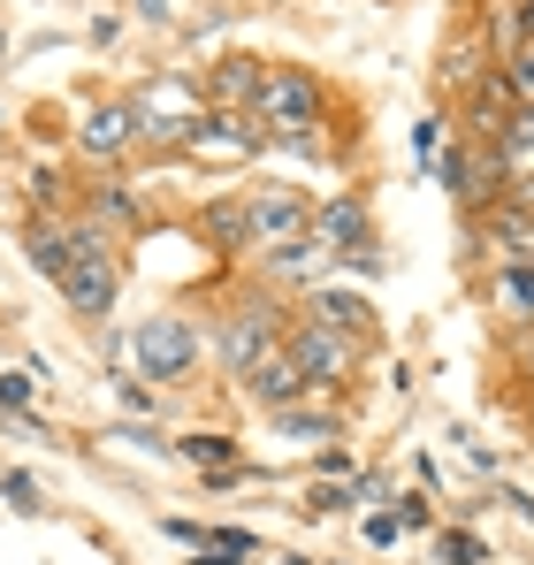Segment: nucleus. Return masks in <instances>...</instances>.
<instances>
[{"instance_id": "1", "label": "nucleus", "mask_w": 534, "mask_h": 565, "mask_svg": "<svg viewBox=\"0 0 534 565\" xmlns=\"http://www.w3.org/2000/svg\"><path fill=\"white\" fill-rule=\"evenodd\" d=\"M282 337H290V313H282L267 290H245L237 306L214 313V360H222V375H229V382H245L260 360H275Z\"/></svg>"}, {"instance_id": "2", "label": "nucleus", "mask_w": 534, "mask_h": 565, "mask_svg": "<svg viewBox=\"0 0 534 565\" xmlns=\"http://www.w3.org/2000/svg\"><path fill=\"white\" fill-rule=\"evenodd\" d=\"M122 99H130L146 146H199V122H206V107H214L199 77H146V85H130Z\"/></svg>"}, {"instance_id": "3", "label": "nucleus", "mask_w": 534, "mask_h": 565, "mask_svg": "<svg viewBox=\"0 0 534 565\" xmlns=\"http://www.w3.org/2000/svg\"><path fill=\"white\" fill-rule=\"evenodd\" d=\"M130 360H138L146 382H183V375H199V360H206V329L191 313H146L138 337H130Z\"/></svg>"}, {"instance_id": "4", "label": "nucleus", "mask_w": 534, "mask_h": 565, "mask_svg": "<svg viewBox=\"0 0 534 565\" xmlns=\"http://www.w3.org/2000/svg\"><path fill=\"white\" fill-rule=\"evenodd\" d=\"M282 352L298 360V375L313 382V390H344V382L359 375V360H366V337L329 329L321 313H298V321H290V337H282Z\"/></svg>"}, {"instance_id": "5", "label": "nucleus", "mask_w": 534, "mask_h": 565, "mask_svg": "<svg viewBox=\"0 0 534 565\" xmlns=\"http://www.w3.org/2000/svg\"><path fill=\"white\" fill-rule=\"evenodd\" d=\"M321 107H329V85H321L313 70H298V62H275V70L260 77V99H253V115H260L267 130L321 122Z\"/></svg>"}, {"instance_id": "6", "label": "nucleus", "mask_w": 534, "mask_h": 565, "mask_svg": "<svg viewBox=\"0 0 534 565\" xmlns=\"http://www.w3.org/2000/svg\"><path fill=\"white\" fill-rule=\"evenodd\" d=\"M245 230H253V253H275V245H290V237L313 230V199H306L298 184L245 191Z\"/></svg>"}, {"instance_id": "7", "label": "nucleus", "mask_w": 534, "mask_h": 565, "mask_svg": "<svg viewBox=\"0 0 534 565\" xmlns=\"http://www.w3.org/2000/svg\"><path fill=\"white\" fill-rule=\"evenodd\" d=\"M130 146H146L130 99H99V107L85 115V130H77V153H85L92 169H115V161H130Z\"/></svg>"}, {"instance_id": "8", "label": "nucleus", "mask_w": 534, "mask_h": 565, "mask_svg": "<svg viewBox=\"0 0 534 565\" xmlns=\"http://www.w3.org/2000/svg\"><path fill=\"white\" fill-rule=\"evenodd\" d=\"M329 268H337V245L313 237V230L290 237V245H275V253H260V282H306V290H313Z\"/></svg>"}, {"instance_id": "9", "label": "nucleus", "mask_w": 534, "mask_h": 565, "mask_svg": "<svg viewBox=\"0 0 534 565\" xmlns=\"http://www.w3.org/2000/svg\"><path fill=\"white\" fill-rule=\"evenodd\" d=\"M237 390H245V397H253V405H260L267 420H275V413H290V405H306V397H313V382L298 375V360H290V352H275V360H260V367H253V375L237 382Z\"/></svg>"}, {"instance_id": "10", "label": "nucleus", "mask_w": 534, "mask_h": 565, "mask_svg": "<svg viewBox=\"0 0 534 565\" xmlns=\"http://www.w3.org/2000/svg\"><path fill=\"white\" fill-rule=\"evenodd\" d=\"M23 253H31V268L62 290V276L77 268V237H70V214H31L23 222Z\"/></svg>"}, {"instance_id": "11", "label": "nucleus", "mask_w": 534, "mask_h": 565, "mask_svg": "<svg viewBox=\"0 0 534 565\" xmlns=\"http://www.w3.org/2000/svg\"><path fill=\"white\" fill-rule=\"evenodd\" d=\"M313 237H329L337 253H352L374 237V206H366V191H337V199H321L313 206Z\"/></svg>"}, {"instance_id": "12", "label": "nucleus", "mask_w": 534, "mask_h": 565, "mask_svg": "<svg viewBox=\"0 0 534 565\" xmlns=\"http://www.w3.org/2000/svg\"><path fill=\"white\" fill-rule=\"evenodd\" d=\"M199 146H222V153H267V146H275V130H267L253 107H206Z\"/></svg>"}, {"instance_id": "13", "label": "nucleus", "mask_w": 534, "mask_h": 565, "mask_svg": "<svg viewBox=\"0 0 534 565\" xmlns=\"http://www.w3.org/2000/svg\"><path fill=\"white\" fill-rule=\"evenodd\" d=\"M260 77H267V62L229 54V62H214L199 85H206V99H214V107H253V99H260Z\"/></svg>"}, {"instance_id": "14", "label": "nucleus", "mask_w": 534, "mask_h": 565, "mask_svg": "<svg viewBox=\"0 0 534 565\" xmlns=\"http://www.w3.org/2000/svg\"><path fill=\"white\" fill-rule=\"evenodd\" d=\"M85 222H99V230H138L146 222V206H138V191L122 184V177H99V184L85 191V206H77Z\"/></svg>"}, {"instance_id": "15", "label": "nucleus", "mask_w": 534, "mask_h": 565, "mask_svg": "<svg viewBox=\"0 0 534 565\" xmlns=\"http://www.w3.org/2000/svg\"><path fill=\"white\" fill-rule=\"evenodd\" d=\"M306 313H321V321L344 329V337H366V329H374V306H366L359 290H337V282H313V290H306Z\"/></svg>"}, {"instance_id": "16", "label": "nucleus", "mask_w": 534, "mask_h": 565, "mask_svg": "<svg viewBox=\"0 0 534 565\" xmlns=\"http://www.w3.org/2000/svg\"><path fill=\"white\" fill-rule=\"evenodd\" d=\"M177 459L199 473H222V467H245V451H237V436H222V428H191L177 436Z\"/></svg>"}, {"instance_id": "17", "label": "nucleus", "mask_w": 534, "mask_h": 565, "mask_svg": "<svg viewBox=\"0 0 534 565\" xmlns=\"http://www.w3.org/2000/svg\"><path fill=\"white\" fill-rule=\"evenodd\" d=\"M199 230H206V245H222V253H253V230H245V199H214V206L199 214Z\"/></svg>"}, {"instance_id": "18", "label": "nucleus", "mask_w": 534, "mask_h": 565, "mask_svg": "<svg viewBox=\"0 0 534 565\" xmlns=\"http://www.w3.org/2000/svg\"><path fill=\"white\" fill-rule=\"evenodd\" d=\"M436 184H444L450 199L466 206V214H481V184H473V138H458L444 161H436Z\"/></svg>"}, {"instance_id": "19", "label": "nucleus", "mask_w": 534, "mask_h": 565, "mask_svg": "<svg viewBox=\"0 0 534 565\" xmlns=\"http://www.w3.org/2000/svg\"><path fill=\"white\" fill-rule=\"evenodd\" d=\"M275 428H282V436H298V444H337V436H344V420H337V413H321L313 397H306V405H290V413H275Z\"/></svg>"}, {"instance_id": "20", "label": "nucleus", "mask_w": 534, "mask_h": 565, "mask_svg": "<svg viewBox=\"0 0 534 565\" xmlns=\"http://www.w3.org/2000/svg\"><path fill=\"white\" fill-rule=\"evenodd\" d=\"M260 558V535L253 527H214L206 551H191V565H253Z\"/></svg>"}, {"instance_id": "21", "label": "nucleus", "mask_w": 534, "mask_h": 565, "mask_svg": "<svg viewBox=\"0 0 534 565\" xmlns=\"http://www.w3.org/2000/svg\"><path fill=\"white\" fill-rule=\"evenodd\" d=\"M450 146H458V138H450V115H420V122H413V169H420V177H436V161H444Z\"/></svg>"}, {"instance_id": "22", "label": "nucleus", "mask_w": 534, "mask_h": 565, "mask_svg": "<svg viewBox=\"0 0 534 565\" xmlns=\"http://www.w3.org/2000/svg\"><path fill=\"white\" fill-rule=\"evenodd\" d=\"M436 565H489V543L473 527H444L436 535Z\"/></svg>"}, {"instance_id": "23", "label": "nucleus", "mask_w": 534, "mask_h": 565, "mask_svg": "<svg viewBox=\"0 0 534 565\" xmlns=\"http://www.w3.org/2000/svg\"><path fill=\"white\" fill-rule=\"evenodd\" d=\"M496 290H504L512 306H527V313H534V253H512V260H496Z\"/></svg>"}, {"instance_id": "24", "label": "nucleus", "mask_w": 534, "mask_h": 565, "mask_svg": "<svg viewBox=\"0 0 534 565\" xmlns=\"http://www.w3.org/2000/svg\"><path fill=\"white\" fill-rule=\"evenodd\" d=\"M0 504H8V512H23V520H39V512H46L39 481H31L23 467H8V473H0Z\"/></svg>"}, {"instance_id": "25", "label": "nucleus", "mask_w": 534, "mask_h": 565, "mask_svg": "<svg viewBox=\"0 0 534 565\" xmlns=\"http://www.w3.org/2000/svg\"><path fill=\"white\" fill-rule=\"evenodd\" d=\"M489 46H496L504 62L527 46V31H520V8H512V0H496V8H489Z\"/></svg>"}, {"instance_id": "26", "label": "nucleus", "mask_w": 534, "mask_h": 565, "mask_svg": "<svg viewBox=\"0 0 534 565\" xmlns=\"http://www.w3.org/2000/svg\"><path fill=\"white\" fill-rule=\"evenodd\" d=\"M504 153H512V169H520V161H534V99H520V107H512V122H504Z\"/></svg>"}, {"instance_id": "27", "label": "nucleus", "mask_w": 534, "mask_h": 565, "mask_svg": "<svg viewBox=\"0 0 534 565\" xmlns=\"http://www.w3.org/2000/svg\"><path fill=\"white\" fill-rule=\"evenodd\" d=\"M321 138H329L321 122H298V130H275V146H282V153H298V161H321V153H329Z\"/></svg>"}, {"instance_id": "28", "label": "nucleus", "mask_w": 534, "mask_h": 565, "mask_svg": "<svg viewBox=\"0 0 534 565\" xmlns=\"http://www.w3.org/2000/svg\"><path fill=\"white\" fill-rule=\"evenodd\" d=\"M344 504H359L352 489H337V481H321V489H306V504H298V512H306V520H337Z\"/></svg>"}, {"instance_id": "29", "label": "nucleus", "mask_w": 534, "mask_h": 565, "mask_svg": "<svg viewBox=\"0 0 534 565\" xmlns=\"http://www.w3.org/2000/svg\"><path fill=\"white\" fill-rule=\"evenodd\" d=\"M337 268L344 276H382L389 260H382V237H366V245H352V253H337Z\"/></svg>"}, {"instance_id": "30", "label": "nucleus", "mask_w": 534, "mask_h": 565, "mask_svg": "<svg viewBox=\"0 0 534 565\" xmlns=\"http://www.w3.org/2000/svg\"><path fill=\"white\" fill-rule=\"evenodd\" d=\"M161 535H169V543H183V551H206V535H214V527H206V520H183V512H169V520H161Z\"/></svg>"}, {"instance_id": "31", "label": "nucleus", "mask_w": 534, "mask_h": 565, "mask_svg": "<svg viewBox=\"0 0 534 565\" xmlns=\"http://www.w3.org/2000/svg\"><path fill=\"white\" fill-rule=\"evenodd\" d=\"M397 520H405V527H436V497H428V489H405V497H397Z\"/></svg>"}, {"instance_id": "32", "label": "nucleus", "mask_w": 534, "mask_h": 565, "mask_svg": "<svg viewBox=\"0 0 534 565\" xmlns=\"http://www.w3.org/2000/svg\"><path fill=\"white\" fill-rule=\"evenodd\" d=\"M115 405H122L130 420H146V413H153V390H146V382H130V375H115Z\"/></svg>"}, {"instance_id": "33", "label": "nucleus", "mask_w": 534, "mask_h": 565, "mask_svg": "<svg viewBox=\"0 0 534 565\" xmlns=\"http://www.w3.org/2000/svg\"><path fill=\"white\" fill-rule=\"evenodd\" d=\"M504 77H512V93H520V99H534V39L504 62Z\"/></svg>"}, {"instance_id": "34", "label": "nucleus", "mask_w": 534, "mask_h": 565, "mask_svg": "<svg viewBox=\"0 0 534 565\" xmlns=\"http://www.w3.org/2000/svg\"><path fill=\"white\" fill-rule=\"evenodd\" d=\"M115 444H138V451H169V459H177V444H161V436H153L146 420H122V428H115Z\"/></svg>"}, {"instance_id": "35", "label": "nucleus", "mask_w": 534, "mask_h": 565, "mask_svg": "<svg viewBox=\"0 0 534 565\" xmlns=\"http://www.w3.org/2000/svg\"><path fill=\"white\" fill-rule=\"evenodd\" d=\"M397 535H405V520H397V512H366V543H374V551H382V543H397Z\"/></svg>"}, {"instance_id": "36", "label": "nucleus", "mask_w": 534, "mask_h": 565, "mask_svg": "<svg viewBox=\"0 0 534 565\" xmlns=\"http://www.w3.org/2000/svg\"><path fill=\"white\" fill-rule=\"evenodd\" d=\"M31 405V375H0V413H23Z\"/></svg>"}, {"instance_id": "37", "label": "nucleus", "mask_w": 534, "mask_h": 565, "mask_svg": "<svg viewBox=\"0 0 534 565\" xmlns=\"http://www.w3.org/2000/svg\"><path fill=\"white\" fill-rule=\"evenodd\" d=\"M352 497H359V504H389V489H382V473H359V481H352Z\"/></svg>"}, {"instance_id": "38", "label": "nucleus", "mask_w": 534, "mask_h": 565, "mask_svg": "<svg viewBox=\"0 0 534 565\" xmlns=\"http://www.w3.org/2000/svg\"><path fill=\"white\" fill-rule=\"evenodd\" d=\"M122 39V15H92V46H115Z\"/></svg>"}, {"instance_id": "39", "label": "nucleus", "mask_w": 534, "mask_h": 565, "mask_svg": "<svg viewBox=\"0 0 534 565\" xmlns=\"http://www.w3.org/2000/svg\"><path fill=\"white\" fill-rule=\"evenodd\" d=\"M321 473H352V451L344 444H321Z\"/></svg>"}, {"instance_id": "40", "label": "nucleus", "mask_w": 534, "mask_h": 565, "mask_svg": "<svg viewBox=\"0 0 534 565\" xmlns=\"http://www.w3.org/2000/svg\"><path fill=\"white\" fill-rule=\"evenodd\" d=\"M138 15L146 23H169V0H138Z\"/></svg>"}, {"instance_id": "41", "label": "nucleus", "mask_w": 534, "mask_h": 565, "mask_svg": "<svg viewBox=\"0 0 534 565\" xmlns=\"http://www.w3.org/2000/svg\"><path fill=\"white\" fill-rule=\"evenodd\" d=\"M512 8H520V31L534 39V0H512Z\"/></svg>"}, {"instance_id": "42", "label": "nucleus", "mask_w": 534, "mask_h": 565, "mask_svg": "<svg viewBox=\"0 0 534 565\" xmlns=\"http://www.w3.org/2000/svg\"><path fill=\"white\" fill-rule=\"evenodd\" d=\"M275 565H313V558H275Z\"/></svg>"}, {"instance_id": "43", "label": "nucleus", "mask_w": 534, "mask_h": 565, "mask_svg": "<svg viewBox=\"0 0 534 565\" xmlns=\"http://www.w3.org/2000/svg\"><path fill=\"white\" fill-rule=\"evenodd\" d=\"M0 46H8V31H0Z\"/></svg>"}, {"instance_id": "44", "label": "nucleus", "mask_w": 534, "mask_h": 565, "mask_svg": "<svg viewBox=\"0 0 534 565\" xmlns=\"http://www.w3.org/2000/svg\"><path fill=\"white\" fill-rule=\"evenodd\" d=\"M527 413H534V397H527Z\"/></svg>"}]
</instances>
